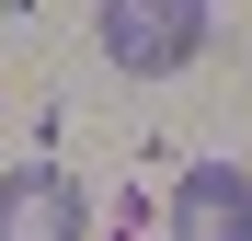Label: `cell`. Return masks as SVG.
<instances>
[{
    "mask_svg": "<svg viewBox=\"0 0 252 241\" xmlns=\"http://www.w3.org/2000/svg\"><path fill=\"white\" fill-rule=\"evenodd\" d=\"M92 34H103V58H115V69L172 80V69H195L206 34H218V12H206V0H103Z\"/></svg>",
    "mask_w": 252,
    "mask_h": 241,
    "instance_id": "6da1fadb",
    "label": "cell"
},
{
    "mask_svg": "<svg viewBox=\"0 0 252 241\" xmlns=\"http://www.w3.org/2000/svg\"><path fill=\"white\" fill-rule=\"evenodd\" d=\"M160 218H172V241H252V172L241 161H195Z\"/></svg>",
    "mask_w": 252,
    "mask_h": 241,
    "instance_id": "3957f363",
    "label": "cell"
},
{
    "mask_svg": "<svg viewBox=\"0 0 252 241\" xmlns=\"http://www.w3.org/2000/svg\"><path fill=\"white\" fill-rule=\"evenodd\" d=\"M92 207H80V184L58 161H23V172H0V241H80Z\"/></svg>",
    "mask_w": 252,
    "mask_h": 241,
    "instance_id": "7a4b0ae2",
    "label": "cell"
}]
</instances>
